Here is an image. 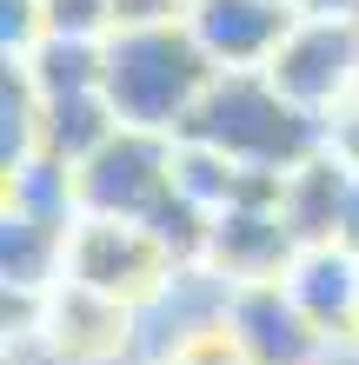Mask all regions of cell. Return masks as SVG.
I'll return each instance as SVG.
<instances>
[{"instance_id":"11","label":"cell","mask_w":359,"mask_h":365,"mask_svg":"<svg viewBox=\"0 0 359 365\" xmlns=\"http://www.w3.org/2000/svg\"><path fill=\"white\" fill-rule=\"evenodd\" d=\"M286 292L326 339H340L359 312V252L353 246H306L286 272Z\"/></svg>"},{"instance_id":"13","label":"cell","mask_w":359,"mask_h":365,"mask_svg":"<svg viewBox=\"0 0 359 365\" xmlns=\"http://www.w3.org/2000/svg\"><path fill=\"white\" fill-rule=\"evenodd\" d=\"M0 212H20L34 226H54V232H74L80 226V186H74V166H60L47 153L7 166V206Z\"/></svg>"},{"instance_id":"10","label":"cell","mask_w":359,"mask_h":365,"mask_svg":"<svg viewBox=\"0 0 359 365\" xmlns=\"http://www.w3.org/2000/svg\"><path fill=\"white\" fill-rule=\"evenodd\" d=\"M346 186H353V166L320 146L306 166H293L286 186H280V220L293 226L300 246H340V212H346Z\"/></svg>"},{"instance_id":"15","label":"cell","mask_w":359,"mask_h":365,"mask_svg":"<svg viewBox=\"0 0 359 365\" xmlns=\"http://www.w3.org/2000/svg\"><path fill=\"white\" fill-rule=\"evenodd\" d=\"M47 34H74V40H107L113 34V0H40Z\"/></svg>"},{"instance_id":"1","label":"cell","mask_w":359,"mask_h":365,"mask_svg":"<svg viewBox=\"0 0 359 365\" xmlns=\"http://www.w3.org/2000/svg\"><path fill=\"white\" fill-rule=\"evenodd\" d=\"M213 87V60L200 53V40L186 34V20H160V27H113L107 34V73L100 93L133 133H166L180 140V126L193 120L200 93Z\"/></svg>"},{"instance_id":"8","label":"cell","mask_w":359,"mask_h":365,"mask_svg":"<svg viewBox=\"0 0 359 365\" xmlns=\"http://www.w3.org/2000/svg\"><path fill=\"white\" fill-rule=\"evenodd\" d=\"M226 326L240 332V346H246L253 365H320L326 346H333V339L293 306L286 279L233 286V292H226Z\"/></svg>"},{"instance_id":"3","label":"cell","mask_w":359,"mask_h":365,"mask_svg":"<svg viewBox=\"0 0 359 365\" xmlns=\"http://www.w3.org/2000/svg\"><path fill=\"white\" fill-rule=\"evenodd\" d=\"M180 272L186 266L153 240V226H140V220H80L67 232V279L100 292V299H120V306H133V312H146Z\"/></svg>"},{"instance_id":"12","label":"cell","mask_w":359,"mask_h":365,"mask_svg":"<svg viewBox=\"0 0 359 365\" xmlns=\"http://www.w3.org/2000/svg\"><path fill=\"white\" fill-rule=\"evenodd\" d=\"M120 133V113L107 106V93H60L40 106V153L60 160V166H87L100 146Z\"/></svg>"},{"instance_id":"6","label":"cell","mask_w":359,"mask_h":365,"mask_svg":"<svg viewBox=\"0 0 359 365\" xmlns=\"http://www.w3.org/2000/svg\"><path fill=\"white\" fill-rule=\"evenodd\" d=\"M40 352L54 365H120L140 359V312L120 299H100L74 279L47 292V319H40Z\"/></svg>"},{"instance_id":"9","label":"cell","mask_w":359,"mask_h":365,"mask_svg":"<svg viewBox=\"0 0 359 365\" xmlns=\"http://www.w3.org/2000/svg\"><path fill=\"white\" fill-rule=\"evenodd\" d=\"M300 252L306 246L293 240V226L280 220V206H233V212L213 220L200 266L213 279H226V286H266V279H286Z\"/></svg>"},{"instance_id":"14","label":"cell","mask_w":359,"mask_h":365,"mask_svg":"<svg viewBox=\"0 0 359 365\" xmlns=\"http://www.w3.org/2000/svg\"><path fill=\"white\" fill-rule=\"evenodd\" d=\"M153 365H253L246 359V346H240V332L226 326V312L213 319V326H200V332H186L166 359H153Z\"/></svg>"},{"instance_id":"16","label":"cell","mask_w":359,"mask_h":365,"mask_svg":"<svg viewBox=\"0 0 359 365\" xmlns=\"http://www.w3.org/2000/svg\"><path fill=\"white\" fill-rule=\"evenodd\" d=\"M320 365H359V339H333Z\"/></svg>"},{"instance_id":"4","label":"cell","mask_w":359,"mask_h":365,"mask_svg":"<svg viewBox=\"0 0 359 365\" xmlns=\"http://www.w3.org/2000/svg\"><path fill=\"white\" fill-rule=\"evenodd\" d=\"M173 160H180V140L120 126V133L74 173L80 220H140L146 226L166 200H173Z\"/></svg>"},{"instance_id":"5","label":"cell","mask_w":359,"mask_h":365,"mask_svg":"<svg viewBox=\"0 0 359 365\" xmlns=\"http://www.w3.org/2000/svg\"><path fill=\"white\" fill-rule=\"evenodd\" d=\"M266 80L300 106V113L333 120L359 93V20H313V14H300L293 34H286V47L273 53Z\"/></svg>"},{"instance_id":"7","label":"cell","mask_w":359,"mask_h":365,"mask_svg":"<svg viewBox=\"0 0 359 365\" xmlns=\"http://www.w3.org/2000/svg\"><path fill=\"white\" fill-rule=\"evenodd\" d=\"M186 34L213 60V73H266L286 47L300 7L293 0H186Z\"/></svg>"},{"instance_id":"2","label":"cell","mask_w":359,"mask_h":365,"mask_svg":"<svg viewBox=\"0 0 359 365\" xmlns=\"http://www.w3.org/2000/svg\"><path fill=\"white\" fill-rule=\"evenodd\" d=\"M180 140L213 146L246 173H293L326 146V120L300 113L266 73H213Z\"/></svg>"}]
</instances>
